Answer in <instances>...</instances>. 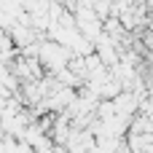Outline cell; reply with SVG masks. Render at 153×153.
Listing matches in <instances>:
<instances>
[{"mask_svg": "<svg viewBox=\"0 0 153 153\" xmlns=\"http://www.w3.org/2000/svg\"><path fill=\"white\" fill-rule=\"evenodd\" d=\"M145 11H151V16H153V0H145Z\"/></svg>", "mask_w": 153, "mask_h": 153, "instance_id": "obj_1", "label": "cell"}]
</instances>
